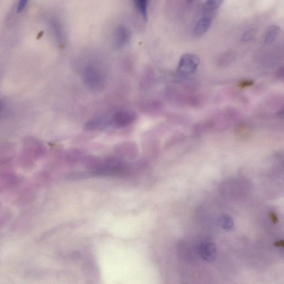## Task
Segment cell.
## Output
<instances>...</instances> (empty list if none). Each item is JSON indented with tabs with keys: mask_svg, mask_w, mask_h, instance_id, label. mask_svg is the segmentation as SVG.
<instances>
[{
	"mask_svg": "<svg viewBox=\"0 0 284 284\" xmlns=\"http://www.w3.org/2000/svg\"><path fill=\"white\" fill-rule=\"evenodd\" d=\"M28 4L27 0H21L17 5L16 12L17 13H21L25 9Z\"/></svg>",
	"mask_w": 284,
	"mask_h": 284,
	"instance_id": "5bb4252c",
	"label": "cell"
},
{
	"mask_svg": "<svg viewBox=\"0 0 284 284\" xmlns=\"http://www.w3.org/2000/svg\"><path fill=\"white\" fill-rule=\"evenodd\" d=\"M280 32V28L279 26L272 25L269 27L265 34V41L266 43L270 44L279 37Z\"/></svg>",
	"mask_w": 284,
	"mask_h": 284,
	"instance_id": "9c48e42d",
	"label": "cell"
},
{
	"mask_svg": "<svg viewBox=\"0 0 284 284\" xmlns=\"http://www.w3.org/2000/svg\"><path fill=\"white\" fill-rule=\"evenodd\" d=\"M199 63V59L196 55L187 53L180 58L177 71L183 76L193 75L196 72Z\"/></svg>",
	"mask_w": 284,
	"mask_h": 284,
	"instance_id": "3957f363",
	"label": "cell"
},
{
	"mask_svg": "<svg viewBox=\"0 0 284 284\" xmlns=\"http://www.w3.org/2000/svg\"><path fill=\"white\" fill-rule=\"evenodd\" d=\"M2 109H3V103L1 101V100H0V113H1Z\"/></svg>",
	"mask_w": 284,
	"mask_h": 284,
	"instance_id": "2e32d148",
	"label": "cell"
},
{
	"mask_svg": "<svg viewBox=\"0 0 284 284\" xmlns=\"http://www.w3.org/2000/svg\"><path fill=\"white\" fill-rule=\"evenodd\" d=\"M212 19L213 18L210 17L202 16L194 28L195 37H202L208 32L211 25Z\"/></svg>",
	"mask_w": 284,
	"mask_h": 284,
	"instance_id": "8992f818",
	"label": "cell"
},
{
	"mask_svg": "<svg viewBox=\"0 0 284 284\" xmlns=\"http://www.w3.org/2000/svg\"><path fill=\"white\" fill-rule=\"evenodd\" d=\"M84 80L87 87L94 91H99L105 85V77L102 71L95 66H88L84 71Z\"/></svg>",
	"mask_w": 284,
	"mask_h": 284,
	"instance_id": "6da1fadb",
	"label": "cell"
},
{
	"mask_svg": "<svg viewBox=\"0 0 284 284\" xmlns=\"http://www.w3.org/2000/svg\"><path fill=\"white\" fill-rule=\"evenodd\" d=\"M254 33L253 31H247L243 36L242 40L244 41H250L253 38Z\"/></svg>",
	"mask_w": 284,
	"mask_h": 284,
	"instance_id": "9a60e30c",
	"label": "cell"
},
{
	"mask_svg": "<svg viewBox=\"0 0 284 284\" xmlns=\"http://www.w3.org/2000/svg\"><path fill=\"white\" fill-rule=\"evenodd\" d=\"M136 119L134 112L129 110H120L109 117V125L116 128H124L131 125Z\"/></svg>",
	"mask_w": 284,
	"mask_h": 284,
	"instance_id": "7a4b0ae2",
	"label": "cell"
},
{
	"mask_svg": "<svg viewBox=\"0 0 284 284\" xmlns=\"http://www.w3.org/2000/svg\"><path fill=\"white\" fill-rule=\"evenodd\" d=\"M134 5L144 20H146L148 17V2L146 0H138L134 2Z\"/></svg>",
	"mask_w": 284,
	"mask_h": 284,
	"instance_id": "30bf717a",
	"label": "cell"
},
{
	"mask_svg": "<svg viewBox=\"0 0 284 284\" xmlns=\"http://www.w3.org/2000/svg\"><path fill=\"white\" fill-rule=\"evenodd\" d=\"M126 165L120 160L109 159L102 164L96 171L99 175H116L125 170Z\"/></svg>",
	"mask_w": 284,
	"mask_h": 284,
	"instance_id": "277c9868",
	"label": "cell"
},
{
	"mask_svg": "<svg viewBox=\"0 0 284 284\" xmlns=\"http://www.w3.org/2000/svg\"><path fill=\"white\" fill-rule=\"evenodd\" d=\"M234 58V55L232 52H227L221 57L220 63H222V65H227L232 62Z\"/></svg>",
	"mask_w": 284,
	"mask_h": 284,
	"instance_id": "4fadbf2b",
	"label": "cell"
},
{
	"mask_svg": "<svg viewBox=\"0 0 284 284\" xmlns=\"http://www.w3.org/2000/svg\"><path fill=\"white\" fill-rule=\"evenodd\" d=\"M223 2L210 0L206 2L203 6V16L214 17L217 11L220 8Z\"/></svg>",
	"mask_w": 284,
	"mask_h": 284,
	"instance_id": "ba28073f",
	"label": "cell"
},
{
	"mask_svg": "<svg viewBox=\"0 0 284 284\" xmlns=\"http://www.w3.org/2000/svg\"><path fill=\"white\" fill-rule=\"evenodd\" d=\"M53 30L54 31L56 39L60 44H63L64 41V36L63 34V29L57 21H53L52 22Z\"/></svg>",
	"mask_w": 284,
	"mask_h": 284,
	"instance_id": "8fae6325",
	"label": "cell"
},
{
	"mask_svg": "<svg viewBox=\"0 0 284 284\" xmlns=\"http://www.w3.org/2000/svg\"><path fill=\"white\" fill-rule=\"evenodd\" d=\"M131 38L128 29L123 26L118 27L115 32V41L116 45L120 48L127 44Z\"/></svg>",
	"mask_w": 284,
	"mask_h": 284,
	"instance_id": "52a82bcc",
	"label": "cell"
},
{
	"mask_svg": "<svg viewBox=\"0 0 284 284\" xmlns=\"http://www.w3.org/2000/svg\"><path fill=\"white\" fill-rule=\"evenodd\" d=\"M220 224L221 227L226 230H232L234 227V222L229 217L224 216L220 220Z\"/></svg>",
	"mask_w": 284,
	"mask_h": 284,
	"instance_id": "7c38bea8",
	"label": "cell"
},
{
	"mask_svg": "<svg viewBox=\"0 0 284 284\" xmlns=\"http://www.w3.org/2000/svg\"><path fill=\"white\" fill-rule=\"evenodd\" d=\"M198 253L200 257L205 261L213 262L217 257V246L211 242H203L199 245Z\"/></svg>",
	"mask_w": 284,
	"mask_h": 284,
	"instance_id": "5b68a950",
	"label": "cell"
}]
</instances>
